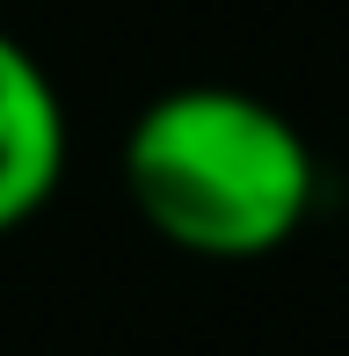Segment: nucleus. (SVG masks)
<instances>
[{
    "instance_id": "f257e3e1",
    "label": "nucleus",
    "mask_w": 349,
    "mask_h": 356,
    "mask_svg": "<svg viewBox=\"0 0 349 356\" xmlns=\"http://www.w3.org/2000/svg\"><path fill=\"white\" fill-rule=\"evenodd\" d=\"M124 189L174 254L262 262L306 233L320 160L277 102L226 80H182L131 117Z\"/></svg>"
},
{
    "instance_id": "f03ea898",
    "label": "nucleus",
    "mask_w": 349,
    "mask_h": 356,
    "mask_svg": "<svg viewBox=\"0 0 349 356\" xmlns=\"http://www.w3.org/2000/svg\"><path fill=\"white\" fill-rule=\"evenodd\" d=\"M73 160L66 95L22 37L0 29V233H22L58 197Z\"/></svg>"
}]
</instances>
